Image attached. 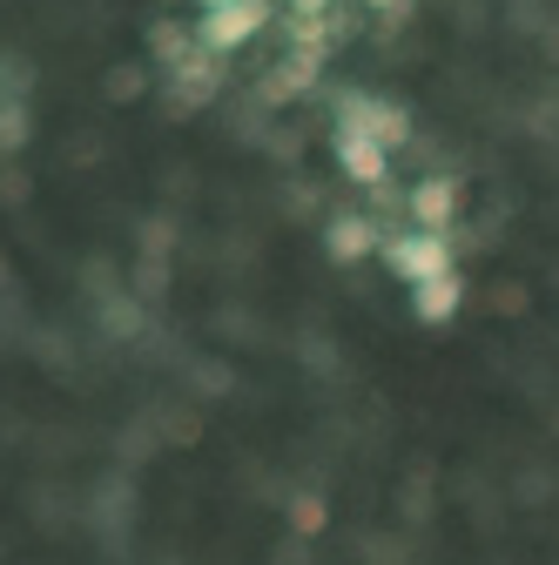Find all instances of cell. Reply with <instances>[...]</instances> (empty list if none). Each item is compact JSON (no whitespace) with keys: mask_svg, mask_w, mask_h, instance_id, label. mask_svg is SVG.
Masks as SVG:
<instances>
[{"mask_svg":"<svg viewBox=\"0 0 559 565\" xmlns=\"http://www.w3.org/2000/svg\"><path fill=\"white\" fill-rule=\"evenodd\" d=\"M337 128L344 135H371L378 149H398V141L411 135V115L398 102H378V95H344L337 102Z\"/></svg>","mask_w":559,"mask_h":565,"instance_id":"obj_1","label":"cell"},{"mask_svg":"<svg viewBox=\"0 0 559 565\" xmlns=\"http://www.w3.org/2000/svg\"><path fill=\"white\" fill-rule=\"evenodd\" d=\"M384 263L418 290V282H432V276H452V243L425 236V230H418V236H384Z\"/></svg>","mask_w":559,"mask_h":565,"instance_id":"obj_2","label":"cell"},{"mask_svg":"<svg viewBox=\"0 0 559 565\" xmlns=\"http://www.w3.org/2000/svg\"><path fill=\"white\" fill-rule=\"evenodd\" d=\"M263 21H270L263 0H230V8H209V21H202V54H230V47L256 41Z\"/></svg>","mask_w":559,"mask_h":565,"instance_id":"obj_3","label":"cell"},{"mask_svg":"<svg viewBox=\"0 0 559 565\" xmlns=\"http://www.w3.org/2000/svg\"><path fill=\"white\" fill-rule=\"evenodd\" d=\"M458 182L452 175H425V182H418L411 189V216H418V230H425V236H445L452 230V216H458Z\"/></svg>","mask_w":559,"mask_h":565,"instance_id":"obj_4","label":"cell"},{"mask_svg":"<svg viewBox=\"0 0 559 565\" xmlns=\"http://www.w3.org/2000/svg\"><path fill=\"white\" fill-rule=\"evenodd\" d=\"M337 169L358 175V182H384L391 175V149H378L371 135H344L337 128Z\"/></svg>","mask_w":559,"mask_h":565,"instance_id":"obj_5","label":"cell"},{"mask_svg":"<svg viewBox=\"0 0 559 565\" xmlns=\"http://www.w3.org/2000/svg\"><path fill=\"white\" fill-rule=\"evenodd\" d=\"M317 67H324V54H284L263 75V102H297L310 82H317Z\"/></svg>","mask_w":559,"mask_h":565,"instance_id":"obj_6","label":"cell"},{"mask_svg":"<svg viewBox=\"0 0 559 565\" xmlns=\"http://www.w3.org/2000/svg\"><path fill=\"white\" fill-rule=\"evenodd\" d=\"M458 303H465L458 269H452V276H432V282H418V297H411L418 323H452V317H458Z\"/></svg>","mask_w":559,"mask_h":565,"instance_id":"obj_7","label":"cell"},{"mask_svg":"<svg viewBox=\"0 0 559 565\" xmlns=\"http://www.w3.org/2000/svg\"><path fill=\"white\" fill-rule=\"evenodd\" d=\"M324 243H330L337 263H358V256L378 249V223H371V216H337V223L324 230Z\"/></svg>","mask_w":559,"mask_h":565,"instance_id":"obj_8","label":"cell"},{"mask_svg":"<svg viewBox=\"0 0 559 565\" xmlns=\"http://www.w3.org/2000/svg\"><path fill=\"white\" fill-rule=\"evenodd\" d=\"M34 128H28V102H8L0 95V149H21Z\"/></svg>","mask_w":559,"mask_h":565,"instance_id":"obj_9","label":"cell"},{"mask_svg":"<svg viewBox=\"0 0 559 565\" xmlns=\"http://www.w3.org/2000/svg\"><path fill=\"white\" fill-rule=\"evenodd\" d=\"M291 41H297V54H324V41H330L324 34V14H297L291 21Z\"/></svg>","mask_w":559,"mask_h":565,"instance_id":"obj_10","label":"cell"},{"mask_svg":"<svg viewBox=\"0 0 559 565\" xmlns=\"http://www.w3.org/2000/svg\"><path fill=\"white\" fill-rule=\"evenodd\" d=\"M291 525H297V532H317V525H324V499H310V491H304V499L291 505Z\"/></svg>","mask_w":559,"mask_h":565,"instance_id":"obj_11","label":"cell"},{"mask_svg":"<svg viewBox=\"0 0 559 565\" xmlns=\"http://www.w3.org/2000/svg\"><path fill=\"white\" fill-rule=\"evenodd\" d=\"M143 95V75H135V67H115L108 75V102H135Z\"/></svg>","mask_w":559,"mask_h":565,"instance_id":"obj_12","label":"cell"},{"mask_svg":"<svg viewBox=\"0 0 559 565\" xmlns=\"http://www.w3.org/2000/svg\"><path fill=\"white\" fill-rule=\"evenodd\" d=\"M102 323H108V330H122V337H128V330H135V310H128V303H108V310H102Z\"/></svg>","mask_w":559,"mask_h":565,"instance_id":"obj_13","label":"cell"},{"mask_svg":"<svg viewBox=\"0 0 559 565\" xmlns=\"http://www.w3.org/2000/svg\"><path fill=\"white\" fill-rule=\"evenodd\" d=\"M365 8H371V14H391V21H398V14H404V0H365Z\"/></svg>","mask_w":559,"mask_h":565,"instance_id":"obj_14","label":"cell"},{"mask_svg":"<svg viewBox=\"0 0 559 565\" xmlns=\"http://www.w3.org/2000/svg\"><path fill=\"white\" fill-rule=\"evenodd\" d=\"M291 8H297V14H324V8H330V0H291Z\"/></svg>","mask_w":559,"mask_h":565,"instance_id":"obj_15","label":"cell"},{"mask_svg":"<svg viewBox=\"0 0 559 565\" xmlns=\"http://www.w3.org/2000/svg\"><path fill=\"white\" fill-rule=\"evenodd\" d=\"M202 8H230V0H202Z\"/></svg>","mask_w":559,"mask_h":565,"instance_id":"obj_16","label":"cell"}]
</instances>
